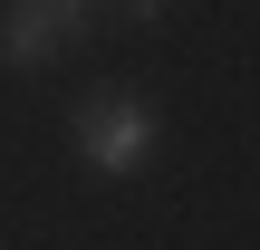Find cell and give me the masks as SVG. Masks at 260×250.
I'll list each match as a JSON object with an SVG mask.
<instances>
[{"label": "cell", "mask_w": 260, "mask_h": 250, "mask_svg": "<svg viewBox=\"0 0 260 250\" xmlns=\"http://www.w3.org/2000/svg\"><path fill=\"white\" fill-rule=\"evenodd\" d=\"M68 145H77V164L87 173H145L154 164V145H164V125H154V106L145 96H125V87H96V96H77V116H68Z\"/></svg>", "instance_id": "obj_1"}, {"label": "cell", "mask_w": 260, "mask_h": 250, "mask_svg": "<svg viewBox=\"0 0 260 250\" xmlns=\"http://www.w3.org/2000/svg\"><path fill=\"white\" fill-rule=\"evenodd\" d=\"M87 29H96V0H0V67L10 77H39Z\"/></svg>", "instance_id": "obj_2"}, {"label": "cell", "mask_w": 260, "mask_h": 250, "mask_svg": "<svg viewBox=\"0 0 260 250\" xmlns=\"http://www.w3.org/2000/svg\"><path fill=\"white\" fill-rule=\"evenodd\" d=\"M125 10H135V19H154V10H164V0H125Z\"/></svg>", "instance_id": "obj_3"}]
</instances>
